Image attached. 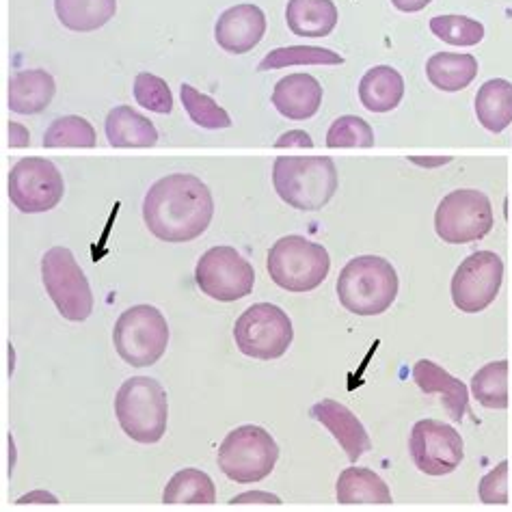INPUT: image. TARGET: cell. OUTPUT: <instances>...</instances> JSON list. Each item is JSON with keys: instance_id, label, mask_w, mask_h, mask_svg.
<instances>
[{"instance_id": "d4e9b609", "label": "cell", "mask_w": 512, "mask_h": 512, "mask_svg": "<svg viewBox=\"0 0 512 512\" xmlns=\"http://www.w3.org/2000/svg\"><path fill=\"white\" fill-rule=\"evenodd\" d=\"M426 76L439 91H463L478 76V61L474 55L437 52L426 63Z\"/></svg>"}, {"instance_id": "836d02e7", "label": "cell", "mask_w": 512, "mask_h": 512, "mask_svg": "<svg viewBox=\"0 0 512 512\" xmlns=\"http://www.w3.org/2000/svg\"><path fill=\"white\" fill-rule=\"evenodd\" d=\"M134 100L143 109L154 111L158 115H169L173 111V93L169 85L160 76L147 72L134 78Z\"/></svg>"}, {"instance_id": "ba28073f", "label": "cell", "mask_w": 512, "mask_h": 512, "mask_svg": "<svg viewBox=\"0 0 512 512\" xmlns=\"http://www.w3.org/2000/svg\"><path fill=\"white\" fill-rule=\"evenodd\" d=\"M294 338L292 320L284 309L271 303H255L242 312L234 325V340L242 355L271 361L286 355Z\"/></svg>"}, {"instance_id": "484cf974", "label": "cell", "mask_w": 512, "mask_h": 512, "mask_svg": "<svg viewBox=\"0 0 512 512\" xmlns=\"http://www.w3.org/2000/svg\"><path fill=\"white\" fill-rule=\"evenodd\" d=\"M55 11L65 29L91 33L115 18L117 0H55Z\"/></svg>"}, {"instance_id": "8d00e7d4", "label": "cell", "mask_w": 512, "mask_h": 512, "mask_svg": "<svg viewBox=\"0 0 512 512\" xmlns=\"http://www.w3.org/2000/svg\"><path fill=\"white\" fill-rule=\"evenodd\" d=\"M232 504H281L277 495L271 493H262V491H249L234 497Z\"/></svg>"}, {"instance_id": "30bf717a", "label": "cell", "mask_w": 512, "mask_h": 512, "mask_svg": "<svg viewBox=\"0 0 512 512\" xmlns=\"http://www.w3.org/2000/svg\"><path fill=\"white\" fill-rule=\"evenodd\" d=\"M489 197L474 188H458L441 199L435 212V232L448 245H467L487 236L493 229Z\"/></svg>"}, {"instance_id": "83f0119b", "label": "cell", "mask_w": 512, "mask_h": 512, "mask_svg": "<svg viewBox=\"0 0 512 512\" xmlns=\"http://www.w3.org/2000/svg\"><path fill=\"white\" fill-rule=\"evenodd\" d=\"M471 392L487 409L508 407V361H491L471 379Z\"/></svg>"}, {"instance_id": "cb8c5ba5", "label": "cell", "mask_w": 512, "mask_h": 512, "mask_svg": "<svg viewBox=\"0 0 512 512\" xmlns=\"http://www.w3.org/2000/svg\"><path fill=\"white\" fill-rule=\"evenodd\" d=\"M476 117L493 134L504 132L512 124V83L491 78L478 89Z\"/></svg>"}, {"instance_id": "d6986e66", "label": "cell", "mask_w": 512, "mask_h": 512, "mask_svg": "<svg viewBox=\"0 0 512 512\" xmlns=\"http://www.w3.org/2000/svg\"><path fill=\"white\" fill-rule=\"evenodd\" d=\"M55 78L46 70H22L9 80V109L18 115H37L55 98Z\"/></svg>"}, {"instance_id": "e0dca14e", "label": "cell", "mask_w": 512, "mask_h": 512, "mask_svg": "<svg viewBox=\"0 0 512 512\" xmlns=\"http://www.w3.org/2000/svg\"><path fill=\"white\" fill-rule=\"evenodd\" d=\"M273 104L292 121L312 119L322 104V87L312 74H288L275 85Z\"/></svg>"}, {"instance_id": "4dcf8cb0", "label": "cell", "mask_w": 512, "mask_h": 512, "mask_svg": "<svg viewBox=\"0 0 512 512\" xmlns=\"http://www.w3.org/2000/svg\"><path fill=\"white\" fill-rule=\"evenodd\" d=\"M180 96L186 113L191 115L197 126L208 128V130H221L232 126V119H229L227 111L221 109V106L214 102L206 93L197 91L193 85L184 83L180 87Z\"/></svg>"}, {"instance_id": "7a4b0ae2", "label": "cell", "mask_w": 512, "mask_h": 512, "mask_svg": "<svg viewBox=\"0 0 512 512\" xmlns=\"http://www.w3.org/2000/svg\"><path fill=\"white\" fill-rule=\"evenodd\" d=\"M396 268L379 255H359L350 260L338 277L340 303L350 314L379 316L398 296Z\"/></svg>"}, {"instance_id": "44dd1931", "label": "cell", "mask_w": 512, "mask_h": 512, "mask_svg": "<svg viewBox=\"0 0 512 512\" xmlns=\"http://www.w3.org/2000/svg\"><path fill=\"white\" fill-rule=\"evenodd\" d=\"M338 7L333 0H288V29L299 37H327L338 26Z\"/></svg>"}, {"instance_id": "d590c367", "label": "cell", "mask_w": 512, "mask_h": 512, "mask_svg": "<svg viewBox=\"0 0 512 512\" xmlns=\"http://www.w3.org/2000/svg\"><path fill=\"white\" fill-rule=\"evenodd\" d=\"M275 147H277V150H286V147H299V150L307 147V150H309V147H314V141L303 130H290L286 134H281L279 141L275 143Z\"/></svg>"}, {"instance_id": "9c48e42d", "label": "cell", "mask_w": 512, "mask_h": 512, "mask_svg": "<svg viewBox=\"0 0 512 512\" xmlns=\"http://www.w3.org/2000/svg\"><path fill=\"white\" fill-rule=\"evenodd\" d=\"M42 279L59 314L72 322H83L93 312L91 286L78 266L74 253L65 247H52L42 258Z\"/></svg>"}, {"instance_id": "5b68a950", "label": "cell", "mask_w": 512, "mask_h": 512, "mask_svg": "<svg viewBox=\"0 0 512 512\" xmlns=\"http://www.w3.org/2000/svg\"><path fill=\"white\" fill-rule=\"evenodd\" d=\"M268 275L288 292H312L331 271L327 249L305 236L279 238L268 251Z\"/></svg>"}, {"instance_id": "f546056e", "label": "cell", "mask_w": 512, "mask_h": 512, "mask_svg": "<svg viewBox=\"0 0 512 512\" xmlns=\"http://www.w3.org/2000/svg\"><path fill=\"white\" fill-rule=\"evenodd\" d=\"M44 147H96V130L78 115L59 117L46 130Z\"/></svg>"}, {"instance_id": "ffe728a7", "label": "cell", "mask_w": 512, "mask_h": 512, "mask_svg": "<svg viewBox=\"0 0 512 512\" xmlns=\"http://www.w3.org/2000/svg\"><path fill=\"white\" fill-rule=\"evenodd\" d=\"M404 98V78L389 65H376L359 83V100L370 113H389Z\"/></svg>"}, {"instance_id": "2e32d148", "label": "cell", "mask_w": 512, "mask_h": 512, "mask_svg": "<svg viewBox=\"0 0 512 512\" xmlns=\"http://www.w3.org/2000/svg\"><path fill=\"white\" fill-rule=\"evenodd\" d=\"M312 417L325 426L335 441L340 443L350 463H357L363 454L372 450V441L366 428L344 404L335 400H322L312 407Z\"/></svg>"}, {"instance_id": "f35d334b", "label": "cell", "mask_w": 512, "mask_h": 512, "mask_svg": "<svg viewBox=\"0 0 512 512\" xmlns=\"http://www.w3.org/2000/svg\"><path fill=\"white\" fill-rule=\"evenodd\" d=\"M430 3H433V0H392V5L404 13H417L426 9Z\"/></svg>"}, {"instance_id": "277c9868", "label": "cell", "mask_w": 512, "mask_h": 512, "mask_svg": "<svg viewBox=\"0 0 512 512\" xmlns=\"http://www.w3.org/2000/svg\"><path fill=\"white\" fill-rule=\"evenodd\" d=\"M115 415L130 439L139 443H156L167 433V392L150 376H134L119 387Z\"/></svg>"}, {"instance_id": "8fae6325", "label": "cell", "mask_w": 512, "mask_h": 512, "mask_svg": "<svg viewBox=\"0 0 512 512\" xmlns=\"http://www.w3.org/2000/svg\"><path fill=\"white\" fill-rule=\"evenodd\" d=\"M195 281L210 299L232 303L253 292L255 271L236 249L212 247L197 262Z\"/></svg>"}, {"instance_id": "d6a6232c", "label": "cell", "mask_w": 512, "mask_h": 512, "mask_svg": "<svg viewBox=\"0 0 512 512\" xmlns=\"http://www.w3.org/2000/svg\"><path fill=\"white\" fill-rule=\"evenodd\" d=\"M327 145L338 150V147H372L374 130L366 119L355 115H344L333 121L327 132Z\"/></svg>"}, {"instance_id": "4316f807", "label": "cell", "mask_w": 512, "mask_h": 512, "mask_svg": "<svg viewBox=\"0 0 512 512\" xmlns=\"http://www.w3.org/2000/svg\"><path fill=\"white\" fill-rule=\"evenodd\" d=\"M214 500H217L214 482L199 469L178 471L163 493L165 504H214Z\"/></svg>"}, {"instance_id": "ac0fdd59", "label": "cell", "mask_w": 512, "mask_h": 512, "mask_svg": "<svg viewBox=\"0 0 512 512\" xmlns=\"http://www.w3.org/2000/svg\"><path fill=\"white\" fill-rule=\"evenodd\" d=\"M413 381L424 394H441L446 400V409L454 422H461L469 411V392L463 381L454 379L435 361L422 359L413 366Z\"/></svg>"}, {"instance_id": "7402d4cb", "label": "cell", "mask_w": 512, "mask_h": 512, "mask_svg": "<svg viewBox=\"0 0 512 512\" xmlns=\"http://www.w3.org/2000/svg\"><path fill=\"white\" fill-rule=\"evenodd\" d=\"M106 139L113 147H152L158 141V130L147 117L132 106H117L106 117Z\"/></svg>"}, {"instance_id": "9a60e30c", "label": "cell", "mask_w": 512, "mask_h": 512, "mask_svg": "<svg viewBox=\"0 0 512 512\" xmlns=\"http://www.w3.org/2000/svg\"><path fill=\"white\" fill-rule=\"evenodd\" d=\"M266 35V16L255 5H236L221 13L214 26L217 44L232 55H245L262 42Z\"/></svg>"}, {"instance_id": "7c38bea8", "label": "cell", "mask_w": 512, "mask_h": 512, "mask_svg": "<svg viewBox=\"0 0 512 512\" xmlns=\"http://www.w3.org/2000/svg\"><path fill=\"white\" fill-rule=\"evenodd\" d=\"M65 195L63 175L46 158H22L9 173V199L24 214L48 212Z\"/></svg>"}, {"instance_id": "603a6c76", "label": "cell", "mask_w": 512, "mask_h": 512, "mask_svg": "<svg viewBox=\"0 0 512 512\" xmlns=\"http://www.w3.org/2000/svg\"><path fill=\"white\" fill-rule=\"evenodd\" d=\"M335 497L340 504H392V491L381 476L363 467L344 469L338 484H335Z\"/></svg>"}, {"instance_id": "1f68e13d", "label": "cell", "mask_w": 512, "mask_h": 512, "mask_svg": "<svg viewBox=\"0 0 512 512\" xmlns=\"http://www.w3.org/2000/svg\"><path fill=\"white\" fill-rule=\"evenodd\" d=\"M430 31L441 42L461 48H471L484 39V26L478 20H471L467 16H437L430 20Z\"/></svg>"}, {"instance_id": "8992f818", "label": "cell", "mask_w": 512, "mask_h": 512, "mask_svg": "<svg viewBox=\"0 0 512 512\" xmlns=\"http://www.w3.org/2000/svg\"><path fill=\"white\" fill-rule=\"evenodd\" d=\"M113 342L117 355L132 368L154 366L169 346V325L152 305L130 307L115 322Z\"/></svg>"}, {"instance_id": "5bb4252c", "label": "cell", "mask_w": 512, "mask_h": 512, "mask_svg": "<svg viewBox=\"0 0 512 512\" xmlns=\"http://www.w3.org/2000/svg\"><path fill=\"white\" fill-rule=\"evenodd\" d=\"M409 450L415 467L428 476H448L463 463L465 446L450 424L422 420L413 426Z\"/></svg>"}, {"instance_id": "e575fe53", "label": "cell", "mask_w": 512, "mask_h": 512, "mask_svg": "<svg viewBox=\"0 0 512 512\" xmlns=\"http://www.w3.org/2000/svg\"><path fill=\"white\" fill-rule=\"evenodd\" d=\"M478 495L484 504H508V461H502L480 480Z\"/></svg>"}, {"instance_id": "74e56055", "label": "cell", "mask_w": 512, "mask_h": 512, "mask_svg": "<svg viewBox=\"0 0 512 512\" xmlns=\"http://www.w3.org/2000/svg\"><path fill=\"white\" fill-rule=\"evenodd\" d=\"M31 143L29 130L20 124H9V145L11 147H26Z\"/></svg>"}, {"instance_id": "6da1fadb", "label": "cell", "mask_w": 512, "mask_h": 512, "mask_svg": "<svg viewBox=\"0 0 512 512\" xmlns=\"http://www.w3.org/2000/svg\"><path fill=\"white\" fill-rule=\"evenodd\" d=\"M214 214L210 188L191 173L158 180L143 201V221L163 242H191L206 232Z\"/></svg>"}, {"instance_id": "60d3db41", "label": "cell", "mask_w": 512, "mask_h": 512, "mask_svg": "<svg viewBox=\"0 0 512 512\" xmlns=\"http://www.w3.org/2000/svg\"><path fill=\"white\" fill-rule=\"evenodd\" d=\"M411 163H415V165H420V167H439V165H446V163H450V156H446V158H415V156H411L409 158Z\"/></svg>"}, {"instance_id": "4fadbf2b", "label": "cell", "mask_w": 512, "mask_h": 512, "mask_svg": "<svg viewBox=\"0 0 512 512\" xmlns=\"http://www.w3.org/2000/svg\"><path fill=\"white\" fill-rule=\"evenodd\" d=\"M504 262L493 251H476L456 268L452 277V301L465 314L484 312L500 294Z\"/></svg>"}, {"instance_id": "ab89813d", "label": "cell", "mask_w": 512, "mask_h": 512, "mask_svg": "<svg viewBox=\"0 0 512 512\" xmlns=\"http://www.w3.org/2000/svg\"><path fill=\"white\" fill-rule=\"evenodd\" d=\"M29 502H48V504H57V497L50 495L46 491H35V493H29L24 495L18 500V504H29Z\"/></svg>"}, {"instance_id": "f1b7e54d", "label": "cell", "mask_w": 512, "mask_h": 512, "mask_svg": "<svg viewBox=\"0 0 512 512\" xmlns=\"http://www.w3.org/2000/svg\"><path fill=\"white\" fill-rule=\"evenodd\" d=\"M344 57L333 52L329 48H318V46H288V48H277L262 59L258 65L260 72L268 70H281V67H292V65H342Z\"/></svg>"}, {"instance_id": "52a82bcc", "label": "cell", "mask_w": 512, "mask_h": 512, "mask_svg": "<svg viewBox=\"0 0 512 512\" xmlns=\"http://www.w3.org/2000/svg\"><path fill=\"white\" fill-rule=\"evenodd\" d=\"M279 448L271 433L260 426H240L225 437L219 448V467L238 484L260 482L273 474Z\"/></svg>"}, {"instance_id": "3957f363", "label": "cell", "mask_w": 512, "mask_h": 512, "mask_svg": "<svg viewBox=\"0 0 512 512\" xmlns=\"http://www.w3.org/2000/svg\"><path fill=\"white\" fill-rule=\"evenodd\" d=\"M273 184L288 206L314 212L325 208L338 191V169L329 156L277 158Z\"/></svg>"}]
</instances>
